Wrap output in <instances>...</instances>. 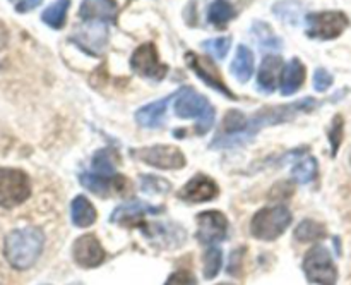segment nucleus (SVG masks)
I'll return each instance as SVG.
<instances>
[{
	"instance_id": "nucleus-23",
	"label": "nucleus",
	"mask_w": 351,
	"mask_h": 285,
	"mask_svg": "<svg viewBox=\"0 0 351 285\" xmlns=\"http://www.w3.org/2000/svg\"><path fill=\"white\" fill-rule=\"evenodd\" d=\"M119 163V153L112 148H103L93 157V170L101 175H112Z\"/></svg>"
},
{
	"instance_id": "nucleus-31",
	"label": "nucleus",
	"mask_w": 351,
	"mask_h": 285,
	"mask_svg": "<svg viewBox=\"0 0 351 285\" xmlns=\"http://www.w3.org/2000/svg\"><path fill=\"white\" fill-rule=\"evenodd\" d=\"M165 285H197V280H195V277L191 271L180 270L171 273L168 280L165 282Z\"/></svg>"
},
{
	"instance_id": "nucleus-6",
	"label": "nucleus",
	"mask_w": 351,
	"mask_h": 285,
	"mask_svg": "<svg viewBox=\"0 0 351 285\" xmlns=\"http://www.w3.org/2000/svg\"><path fill=\"white\" fill-rule=\"evenodd\" d=\"M350 19L341 10H326L307 16V34L314 40H335L348 27Z\"/></svg>"
},
{
	"instance_id": "nucleus-19",
	"label": "nucleus",
	"mask_w": 351,
	"mask_h": 285,
	"mask_svg": "<svg viewBox=\"0 0 351 285\" xmlns=\"http://www.w3.org/2000/svg\"><path fill=\"white\" fill-rule=\"evenodd\" d=\"M230 72L233 74V78L240 82H247L250 79L254 72V54L250 52L249 47L245 45H240L237 48V54L233 57L232 65H230Z\"/></svg>"
},
{
	"instance_id": "nucleus-2",
	"label": "nucleus",
	"mask_w": 351,
	"mask_h": 285,
	"mask_svg": "<svg viewBox=\"0 0 351 285\" xmlns=\"http://www.w3.org/2000/svg\"><path fill=\"white\" fill-rule=\"evenodd\" d=\"M175 113L180 119H197L195 133L206 134L215 124V109L206 96L191 86H184L175 96Z\"/></svg>"
},
{
	"instance_id": "nucleus-33",
	"label": "nucleus",
	"mask_w": 351,
	"mask_h": 285,
	"mask_svg": "<svg viewBox=\"0 0 351 285\" xmlns=\"http://www.w3.org/2000/svg\"><path fill=\"white\" fill-rule=\"evenodd\" d=\"M41 2H43V0H19V2L16 3V10L21 14L29 12V10L36 9Z\"/></svg>"
},
{
	"instance_id": "nucleus-16",
	"label": "nucleus",
	"mask_w": 351,
	"mask_h": 285,
	"mask_svg": "<svg viewBox=\"0 0 351 285\" xmlns=\"http://www.w3.org/2000/svg\"><path fill=\"white\" fill-rule=\"evenodd\" d=\"M281 67H283V60L280 55H267L263 58L259 67V74H257V86L263 91L273 93L278 86V79H280Z\"/></svg>"
},
{
	"instance_id": "nucleus-21",
	"label": "nucleus",
	"mask_w": 351,
	"mask_h": 285,
	"mask_svg": "<svg viewBox=\"0 0 351 285\" xmlns=\"http://www.w3.org/2000/svg\"><path fill=\"white\" fill-rule=\"evenodd\" d=\"M235 17V7L228 0H215L208 9V21L219 30H225L226 24Z\"/></svg>"
},
{
	"instance_id": "nucleus-36",
	"label": "nucleus",
	"mask_w": 351,
	"mask_h": 285,
	"mask_svg": "<svg viewBox=\"0 0 351 285\" xmlns=\"http://www.w3.org/2000/svg\"><path fill=\"white\" fill-rule=\"evenodd\" d=\"M221 285H226V284H221Z\"/></svg>"
},
{
	"instance_id": "nucleus-34",
	"label": "nucleus",
	"mask_w": 351,
	"mask_h": 285,
	"mask_svg": "<svg viewBox=\"0 0 351 285\" xmlns=\"http://www.w3.org/2000/svg\"><path fill=\"white\" fill-rule=\"evenodd\" d=\"M7 43H9V30H7L5 24L0 21V52L7 47Z\"/></svg>"
},
{
	"instance_id": "nucleus-4",
	"label": "nucleus",
	"mask_w": 351,
	"mask_h": 285,
	"mask_svg": "<svg viewBox=\"0 0 351 285\" xmlns=\"http://www.w3.org/2000/svg\"><path fill=\"white\" fill-rule=\"evenodd\" d=\"M304 271L308 282L317 285H336L338 270L331 253L324 246H314L304 258Z\"/></svg>"
},
{
	"instance_id": "nucleus-8",
	"label": "nucleus",
	"mask_w": 351,
	"mask_h": 285,
	"mask_svg": "<svg viewBox=\"0 0 351 285\" xmlns=\"http://www.w3.org/2000/svg\"><path fill=\"white\" fill-rule=\"evenodd\" d=\"M130 67L143 78L154 79V81H161L168 72L167 65L160 62L158 50L153 43H144L136 48L130 57Z\"/></svg>"
},
{
	"instance_id": "nucleus-11",
	"label": "nucleus",
	"mask_w": 351,
	"mask_h": 285,
	"mask_svg": "<svg viewBox=\"0 0 351 285\" xmlns=\"http://www.w3.org/2000/svg\"><path fill=\"white\" fill-rule=\"evenodd\" d=\"M72 256H74L75 263L82 268H96L106 260V253L101 242L93 233H86L75 240L74 247H72Z\"/></svg>"
},
{
	"instance_id": "nucleus-35",
	"label": "nucleus",
	"mask_w": 351,
	"mask_h": 285,
	"mask_svg": "<svg viewBox=\"0 0 351 285\" xmlns=\"http://www.w3.org/2000/svg\"><path fill=\"white\" fill-rule=\"evenodd\" d=\"M242 251H243V249H239V251H235V253H233V260H235V263H237V264H240V258H239V254L242 253ZM228 271H230V273H233V275H239V270H237V268L233 266V264H230Z\"/></svg>"
},
{
	"instance_id": "nucleus-22",
	"label": "nucleus",
	"mask_w": 351,
	"mask_h": 285,
	"mask_svg": "<svg viewBox=\"0 0 351 285\" xmlns=\"http://www.w3.org/2000/svg\"><path fill=\"white\" fill-rule=\"evenodd\" d=\"M69 7H71V0H55L41 14V21L50 27H53V30H62L65 26Z\"/></svg>"
},
{
	"instance_id": "nucleus-5",
	"label": "nucleus",
	"mask_w": 351,
	"mask_h": 285,
	"mask_svg": "<svg viewBox=\"0 0 351 285\" xmlns=\"http://www.w3.org/2000/svg\"><path fill=\"white\" fill-rule=\"evenodd\" d=\"M29 177L19 168L0 167V206L14 208L29 198Z\"/></svg>"
},
{
	"instance_id": "nucleus-12",
	"label": "nucleus",
	"mask_w": 351,
	"mask_h": 285,
	"mask_svg": "<svg viewBox=\"0 0 351 285\" xmlns=\"http://www.w3.org/2000/svg\"><path fill=\"white\" fill-rule=\"evenodd\" d=\"M218 192V185L211 177L197 174L178 191V198L187 203H204L215 199Z\"/></svg>"
},
{
	"instance_id": "nucleus-24",
	"label": "nucleus",
	"mask_w": 351,
	"mask_h": 285,
	"mask_svg": "<svg viewBox=\"0 0 351 285\" xmlns=\"http://www.w3.org/2000/svg\"><path fill=\"white\" fill-rule=\"evenodd\" d=\"M317 175V160L311 155L300 158L298 161H295V167L291 170V177L298 182V184H308L312 179Z\"/></svg>"
},
{
	"instance_id": "nucleus-26",
	"label": "nucleus",
	"mask_w": 351,
	"mask_h": 285,
	"mask_svg": "<svg viewBox=\"0 0 351 285\" xmlns=\"http://www.w3.org/2000/svg\"><path fill=\"white\" fill-rule=\"evenodd\" d=\"M223 264V251L218 246H209L204 254V277L208 280L215 278L219 273Z\"/></svg>"
},
{
	"instance_id": "nucleus-3",
	"label": "nucleus",
	"mask_w": 351,
	"mask_h": 285,
	"mask_svg": "<svg viewBox=\"0 0 351 285\" xmlns=\"http://www.w3.org/2000/svg\"><path fill=\"white\" fill-rule=\"evenodd\" d=\"M291 212L287 206H266L254 215L250 232L256 239L274 240L290 227Z\"/></svg>"
},
{
	"instance_id": "nucleus-9",
	"label": "nucleus",
	"mask_w": 351,
	"mask_h": 285,
	"mask_svg": "<svg viewBox=\"0 0 351 285\" xmlns=\"http://www.w3.org/2000/svg\"><path fill=\"white\" fill-rule=\"evenodd\" d=\"M185 62L189 64V67L202 79L208 86H211L213 89L219 91L221 95H225L226 98L237 100V96L233 95L232 89L225 84L221 74H219L218 67L215 65V62L209 57H202V55H197L195 52H187L185 54Z\"/></svg>"
},
{
	"instance_id": "nucleus-14",
	"label": "nucleus",
	"mask_w": 351,
	"mask_h": 285,
	"mask_svg": "<svg viewBox=\"0 0 351 285\" xmlns=\"http://www.w3.org/2000/svg\"><path fill=\"white\" fill-rule=\"evenodd\" d=\"M158 213H161V208H154V206L143 201H132L120 205L112 213V222L119 223V225L134 227L141 225L144 215H158Z\"/></svg>"
},
{
	"instance_id": "nucleus-29",
	"label": "nucleus",
	"mask_w": 351,
	"mask_h": 285,
	"mask_svg": "<svg viewBox=\"0 0 351 285\" xmlns=\"http://www.w3.org/2000/svg\"><path fill=\"white\" fill-rule=\"evenodd\" d=\"M343 127H345V122H343L341 115H336L332 119L331 127H329V143H331V153L332 157H336L339 150V144L343 141Z\"/></svg>"
},
{
	"instance_id": "nucleus-27",
	"label": "nucleus",
	"mask_w": 351,
	"mask_h": 285,
	"mask_svg": "<svg viewBox=\"0 0 351 285\" xmlns=\"http://www.w3.org/2000/svg\"><path fill=\"white\" fill-rule=\"evenodd\" d=\"M254 34L257 36V41L263 48H280L281 47V41L274 36V33L271 31V27L267 26L266 23H256L254 24Z\"/></svg>"
},
{
	"instance_id": "nucleus-15",
	"label": "nucleus",
	"mask_w": 351,
	"mask_h": 285,
	"mask_svg": "<svg viewBox=\"0 0 351 285\" xmlns=\"http://www.w3.org/2000/svg\"><path fill=\"white\" fill-rule=\"evenodd\" d=\"M115 16V0H82L79 9V17L86 23H112Z\"/></svg>"
},
{
	"instance_id": "nucleus-28",
	"label": "nucleus",
	"mask_w": 351,
	"mask_h": 285,
	"mask_svg": "<svg viewBox=\"0 0 351 285\" xmlns=\"http://www.w3.org/2000/svg\"><path fill=\"white\" fill-rule=\"evenodd\" d=\"M202 47L209 52V54L215 55L216 58H225L228 54L230 47H232V38H216V40H209L202 43Z\"/></svg>"
},
{
	"instance_id": "nucleus-30",
	"label": "nucleus",
	"mask_w": 351,
	"mask_h": 285,
	"mask_svg": "<svg viewBox=\"0 0 351 285\" xmlns=\"http://www.w3.org/2000/svg\"><path fill=\"white\" fill-rule=\"evenodd\" d=\"M141 187L146 192H167L170 191L171 185L170 182L156 177V175H143L141 177Z\"/></svg>"
},
{
	"instance_id": "nucleus-18",
	"label": "nucleus",
	"mask_w": 351,
	"mask_h": 285,
	"mask_svg": "<svg viewBox=\"0 0 351 285\" xmlns=\"http://www.w3.org/2000/svg\"><path fill=\"white\" fill-rule=\"evenodd\" d=\"M170 98L171 96H167V98L158 100V102H153V103H149V105H146V106H143V109L137 110L136 112L137 124L143 127H147V129H156V127L163 126Z\"/></svg>"
},
{
	"instance_id": "nucleus-17",
	"label": "nucleus",
	"mask_w": 351,
	"mask_h": 285,
	"mask_svg": "<svg viewBox=\"0 0 351 285\" xmlns=\"http://www.w3.org/2000/svg\"><path fill=\"white\" fill-rule=\"evenodd\" d=\"M305 81V65L302 64L300 58H291L281 72V93L285 96H290L302 88Z\"/></svg>"
},
{
	"instance_id": "nucleus-32",
	"label": "nucleus",
	"mask_w": 351,
	"mask_h": 285,
	"mask_svg": "<svg viewBox=\"0 0 351 285\" xmlns=\"http://www.w3.org/2000/svg\"><path fill=\"white\" fill-rule=\"evenodd\" d=\"M332 84V76L329 74L326 69L319 67L314 72V89L315 91H326L328 88H331Z\"/></svg>"
},
{
	"instance_id": "nucleus-20",
	"label": "nucleus",
	"mask_w": 351,
	"mask_h": 285,
	"mask_svg": "<svg viewBox=\"0 0 351 285\" xmlns=\"http://www.w3.org/2000/svg\"><path fill=\"white\" fill-rule=\"evenodd\" d=\"M71 216H72V223L75 227H81V229H86V227H91L93 223L96 222V213L95 206L91 205L88 198L84 196H77L74 198L71 205Z\"/></svg>"
},
{
	"instance_id": "nucleus-13",
	"label": "nucleus",
	"mask_w": 351,
	"mask_h": 285,
	"mask_svg": "<svg viewBox=\"0 0 351 285\" xmlns=\"http://www.w3.org/2000/svg\"><path fill=\"white\" fill-rule=\"evenodd\" d=\"M79 182L84 185L88 191L106 198V196L119 194L125 189L127 181L123 175H101V174H82Z\"/></svg>"
},
{
	"instance_id": "nucleus-7",
	"label": "nucleus",
	"mask_w": 351,
	"mask_h": 285,
	"mask_svg": "<svg viewBox=\"0 0 351 285\" xmlns=\"http://www.w3.org/2000/svg\"><path fill=\"white\" fill-rule=\"evenodd\" d=\"M132 157L151 167L163 168V170H175L185 167V157L178 148L168 144H156L151 148H141L132 151Z\"/></svg>"
},
{
	"instance_id": "nucleus-10",
	"label": "nucleus",
	"mask_w": 351,
	"mask_h": 285,
	"mask_svg": "<svg viewBox=\"0 0 351 285\" xmlns=\"http://www.w3.org/2000/svg\"><path fill=\"white\" fill-rule=\"evenodd\" d=\"M228 232V220L221 212L209 209L197 215V239L206 246H216L225 240Z\"/></svg>"
},
{
	"instance_id": "nucleus-1",
	"label": "nucleus",
	"mask_w": 351,
	"mask_h": 285,
	"mask_svg": "<svg viewBox=\"0 0 351 285\" xmlns=\"http://www.w3.org/2000/svg\"><path fill=\"white\" fill-rule=\"evenodd\" d=\"M43 246L45 236L40 229H34V227L16 229L5 237L3 254L12 268L27 270L38 261Z\"/></svg>"
},
{
	"instance_id": "nucleus-25",
	"label": "nucleus",
	"mask_w": 351,
	"mask_h": 285,
	"mask_svg": "<svg viewBox=\"0 0 351 285\" xmlns=\"http://www.w3.org/2000/svg\"><path fill=\"white\" fill-rule=\"evenodd\" d=\"M295 237H297L300 242H315V240L324 239L326 237V227L322 225V223L315 222V220L307 218L297 227Z\"/></svg>"
}]
</instances>
